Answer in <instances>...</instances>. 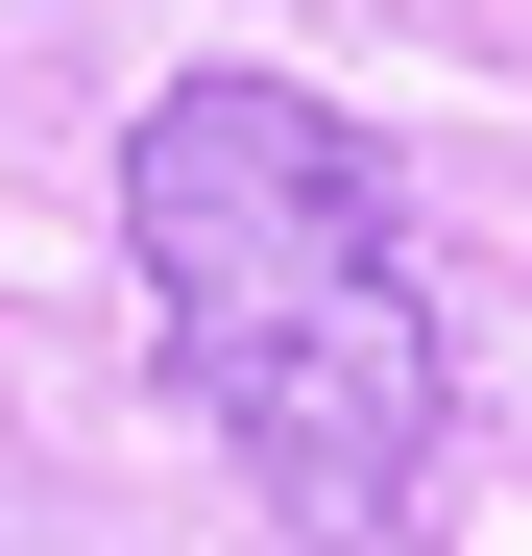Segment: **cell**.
<instances>
[{"label": "cell", "mask_w": 532, "mask_h": 556, "mask_svg": "<svg viewBox=\"0 0 532 556\" xmlns=\"http://www.w3.org/2000/svg\"><path fill=\"white\" fill-rule=\"evenodd\" d=\"M122 266H145V339L242 484L315 556H411L460 363H435V266H411L388 146L291 73H169L122 122Z\"/></svg>", "instance_id": "1"}]
</instances>
